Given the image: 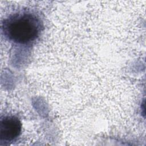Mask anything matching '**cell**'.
<instances>
[{"label":"cell","mask_w":146,"mask_h":146,"mask_svg":"<svg viewBox=\"0 0 146 146\" xmlns=\"http://www.w3.org/2000/svg\"><path fill=\"white\" fill-rule=\"evenodd\" d=\"M42 27L39 17L29 11L12 14L2 23V30L5 36L10 41L20 44H27L35 40Z\"/></svg>","instance_id":"1"},{"label":"cell","mask_w":146,"mask_h":146,"mask_svg":"<svg viewBox=\"0 0 146 146\" xmlns=\"http://www.w3.org/2000/svg\"><path fill=\"white\" fill-rule=\"evenodd\" d=\"M22 132V123L16 116L7 115L1 117L0 120V140L8 143L15 140Z\"/></svg>","instance_id":"2"}]
</instances>
